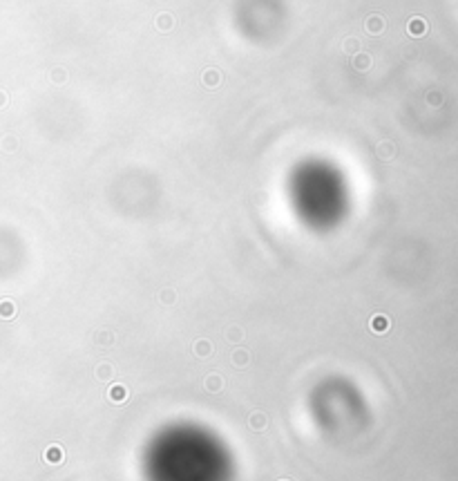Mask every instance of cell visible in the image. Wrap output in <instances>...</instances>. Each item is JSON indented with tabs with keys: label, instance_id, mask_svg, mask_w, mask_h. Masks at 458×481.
<instances>
[{
	"label": "cell",
	"instance_id": "1",
	"mask_svg": "<svg viewBox=\"0 0 458 481\" xmlns=\"http://www.w3.org/2000/svg\"><path fill=\"white\" fill-rule=\"evenodd\" d=\"M130 398V389L123 383H114L112 387H107V401L110 403H125Z\"/></svg>",
	"mask_w": 458,
	"mask_h": 481
},
{
	"label": "cell",
	"instance_id": "2",
	"mask_svg": "<svg viewBox=\"0 0 458 481\" xmlns=\"http://www.w3.org/2000/svg\"><path fill=\"white\" fill-rule=\"evenodd\" d=\"M248 427L253 432H264L266 427H268V416H266V412H262V409L250 412L248 414Z\"/></svg>",
	"mask_w": 458,
	"mask_h": 481
},
{
	"label": "cell",
	"instance_id": "3",
	"mask_svg": "<svg viewBox=\"0 0 458 481\" xmlns=\"http://www.w3.org/2000/svg\"><path fill=\"white\" fill-rule=\"evenodd\" d=\"M212 352H215V345L210 343L208 338H199L193 343V354L197 358H208V356H212Z\"/></svg>",
	"mask_w": 458,
	"mask_h": 481
},
{
	"label": "cell",
	"instance_id": "4",
	"mask_svg": "<svg viewBox=\"0 0 458 481\" xmlns=\"http://www.w3.org/2000/svg\"><path fill=\"white\" fill-rule=\"evenodd\" d=\"M18 315V304L11 298H0V318L2 320H14Z\"/></svg>",
	"mask_w": 458,
	"mask_h": 481
},
{
	"label": "cell",
	"instance_id": "5",
	"mask_svg": "<svg viewBox=\"0 0 458 481\" xmlns=\"http://www.w3.org/2000/svg\"><path fill=\"white\" fill-rule=\"evenodd\" d=\"M369 327H371V332H373V333L382 336V333H387V329L391 327V320H389L385 314H375L373 318L369 320Z\"/></svg>",
	"mask_w": 458,
	"mask_h": 481
},
{
	"label": "cell",
	"instance_id": "6",
	"mask_svg": "<svg viewBox=\"0 0 458 481\" xmlns=\"http://www.w3.org/2000/svg\"><path fill=\"white\" fill-rule=\"evenodd\" d=\"M407 32H409V36H414V38L425 36L427 34V20L425 18H420V16H414L411 20H409V25H407Z\"/></svg>",
	"mask_w": 458,
	"mask_h": 481
},
{
	"label": "cell",
	"instance_id": "7",
	"mask_svg": "<svg viewBox=\"0 0 458 481\" xmlns=\"http://www.w3.org/2000/svg\"><path fill=\"white\" fill-rule=\"evenodd\" d=\"M248 363H250V354L246 352V349L239 347V349H235V352L230 354V365L235 367V370H244Z\"/></svg>",
	"mask_w": 458,
	"mask_h": 481
},
{
	"label": "cell",
	"instance_id": "8",
	"mask_svg": "<svg viewBox=\"0 0 458 481\" xmlns=\"http://www.w3.org/2000/svg\"><path fill=\"white\" fill-rule=\"evenodd\" d=\"M45 461L52 465L63 463V448L61 445H50V448L45 450Z\"/></svg>",
	"mask_w": 458,
	"mask_h": 481
},
{
	"label": "cell",
	"instance_id": "9",
	"mask_svg": "<svg viewBox=\"0 0 458 481\" xmlns=\"http://www.w3.org/2000/svg\"><path fill=\"white\" fill-rule=\"evenodd\" d=\"M375 155L380 157V159H393V155H396V146L391 144V141H382V144H378V148H375Z\"/></svg>",
	"mask_w": 458,
	"mask_h": 481
},
{
	"label": "cell",
	"instance_id": "10",
	"mask_svg": "<svg viewBox=\"0 0 458 481\" xmlns=\"http://www.w3.org/2000/svg\"><path fill=\"white\" fill-rule=\"evenodd\" d=\"M204 385H206V389H208V392L217 394V392H221V389H224V378H221L219 374H210V376L204 381Z\"/></svg>",
	"mask_w": 458,
	"mask_h": 481
},
{
	"label": "cell",
	"instance_id": "11",
	"mask_svg": "<svg viewBox=\"0 0 458 481\" xmlns=\"http://www.w3.org/2000/svg\"><path fill=\"white\" fill-rule=\"evenodd\" d=\"M96 378L103 383H110L112 378H114V367H112L110 363H101V365L96 367Z\"/></svg>",
	"mask_w": 458,
	"mask_h": 481
},
{
	"label": "cell",
	"instance_id": "12",
	"mask_svg": "<svg viewBox=\"0 0 458 481\" xmlns=\"http://www.w3.org/2000/svg\"><path fill=\"white\" fill-rule=\"evenodd\" d=\"M385 29V20L382 16H369L367 18V32L369 34H380Z\"/></svg>",
	"mask_w": 458,
	"mask_h": 481
},
{
	"label": "cell",
	"instance_id": "13",
	"mask_svg": "<svg viewBox=\"0 0 458 481\" xmlns=\"http://www.w3.org/2000/svg\"><path fill=\"white\" fill-rule=\"evenodd\" d=\"M219 81H221V74L217 72V70H206L204 83L208 85V88H217V85H219Z\"/></svg>",
	"mask_w": 458,
	"mask_h": 481
},
{
	"label": "cell",
	"instance_id": "14",
	"mask_svg": "<svg viewBox=\"0 0 458 481\" xmlns=\"http://www.w3.org/2000/svg\"><path fill=\"white\" fill-rule=\"evenodd\" d=\"M94 343L96 345H112L114 343V333L112 332H96L94 333Z\"/></svg>",
	"mask_w": 458,
	"mask_h": 481
},
{
	"label": "cell",
	"instance_id": "15",
	"mask_svg": "<svg viewBox=\"0 0 458 481\" xmlns=\"http://www.w3.org/2000/svg\"><path fill=\"white\" fill-rule=\"evenodd\" d=\"M159 298H161V302L163 304H175L177 302V291H175V289H161Z\"/></svg>",
	"mask_w": 458,
	"mask_h": 481
},
{
	"label": "cell",
	"instance_id": "16",
	"mask_svg": "<svg viewBox=\"0 0 458 481\" xmlns=\"http://www.w3.org/2000/svg\"><path fill=\"white\" fill-rule=\"evenodd\" d=\"M226 340H230V343H239V340H244V332L239 329V327H228Z\"/></svg>",
	"mask_w": 458,
	"mask_h": 481
},
{
	"label": "cell",
	"instance_id": "17",
	"mask_svg": "<svg viewBox=\"0 0 458 481\" xmlns=\"http://www.w3.org/2000/svg\"><path fill=\"white\" fill-rule=\"evenodd\" d=\"M157 27H159V29H168V27H172V18L168 16V14L159 16V20H157Z\"/></svg>",
	"mask_w": 458,
	"mask_h": 481
},
{
	"label": "cell",
	"instance_id": "18",
	"mask_svg": "<svg viewBox=\"0 0 458 481\" xmlns=\"http://www.w3.org/2000/svg\"><path fill=\"white\" fill-rule=\"evenodd\" d=\"M2 148H5L7 152H11V150L16 148V139H14V137H5V139H2Z\"/></svg>",
	"mask_w": 458,
	"mask_h": 481
},
{
	"label": "cell",
	"instance_id": "19",
	"mask_svg": "<svg viewBox=\"0 0 458 481\" xmlns=\"http://www.w3.org/2000/svg\"><path fill=\"white\" fill-rule=\"evenodd\" d=\"M360 56H362V58H360V61L358 63H355V65H358L360 67V70H365V67H369V56H367V54H360Z\"/></svg>",
	"mask_w": 458,
	"mask_h": 481
},
{
	"label": "cell",
	"instance_id": "20",
	"mask_svg": "<svg viewBox=\"0 0 458 481\" xmlns=\"http://www.w3.org/2000/svg\"><path fill=\"white\" fill-rule=\"evenodd\" d=\"M344 47H347V52H351V50H358L360 43L355 38H351V40H347V45H344Z\"/></svg>",
	"mask_w": 458,
	"mask_h": 481
},
{
	"label": "cell",
	"instance_id": "21",
	"mask_svg": "<svg viewBox=\"0 0 458 481\" xmlns=\"http://www.w3.org/2000/svg\"><path fill=\"white\" fill-rule=\"evenodd\" d=\"M5 105H7V92L0 90V108H5Z\"/></svg>",
	"mask_w": 458,
	"mask_h": 481
}]
</instances>
